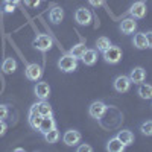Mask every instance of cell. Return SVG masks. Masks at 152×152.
<instances>
[{
    "label": "cell",
    "instance_id": "obj_1",
    "mask_svg": "<svg viewBox=\"0 0 152 152\" xmlns=\"http://www.w3.org/2000/svg\"><path fill=\"white\" fill-rule=\"evenodd\" d=\"M58 67H59V70L66 72V73L75 72V70H76V67H78V59L73 58L70 53L62 55V56L59 58V61H58Z\"/></svg>",
    "mask_w": 152,
    "mask_h": 152
},
{
    "label": "cell",
    "instance_id": "obj_2",
    "mask_svg": "<svg viewBox=\"0 0 152 152\" xmlns=\"http://www.w3.org/2000/svg\"><path fill=\"white\" fill-rule=\"evenodd\" d=\"M104 58L107 62L110 64H117V62L122 59V50L117 46H110L105 52H104Z\"/></svg>",
    "mask_w": 152,
    "mask_h": 152
},
{
    "label": "cell",
    "instance_id": "obj_3",
    "mask_svg": "<svg viewBox=\"0 0 152 152\" xmlns=\"http://www.w3.org/2000/svg\"><path fill=\"white\" fill-rule=\"evenodd\" d=\"M105 111H107V105L102 102V100H94V102L90 105V110H88V113H90V116L93 119L104 117Z\"/></svg>",
    "mask_w": 152,
    "mask_h": 152
},
{
    "label": "cell",
    "instance_id": "obj_4",
    "mask_svg": "<svg viewBox=\"0 0 152 152\" xmlns=\"http://www.w3.org/2000/svg\"><path fill=\"white\" fill-rule=\"evenodd\" d=\"M91 12L85 9V8H79L78 11H76V14H75V20L78 24H81V26H87V24H90L91 23Z\"/></svg>",
    "mask_w": 152,
    "mask_h": 152
},
{
    "label": "cell",
    "instance_id": "obj_5",
    "mask_svg": "<svg viewBox=\"0 0 152 152\" xmlns=\"http://www.w3.org/2000/svg\"><path fill=\"white\" fill-rule=\"evenodd\" d=\"M34 46L38 50H41V52H46V50H49L50 47H52V38H50L49 35H46V34H41L34 40Z\"/></svg>",
    "mask_w": 152,
    "mask_h": 152
},
{
    "label": "cell",
    "instance_id": "obj_6",
    "mask_svg": "<svg viewBox=\"0 0 152 152\" xmlns=\"http://www.w3.org/2000/svg\"><path fill=\"white\" fill-rule=\"evenodd\" d=\"M129 87H131L129 76L120 75V76H117V78L114 79V88H116V91H119V93H126L129 90Z\"/></svg>",
    "mask_w": 152,
    "mask_h": 152
},
{
    "label": "cell",
    "instance_id": "obj_7",
    "mask_svg": "<svg viewBox=\"0 0 152 152\" xmlns=\"http://www.w3.org/2000/svg\"><path fill=\"white\" fill-rule=\"evenodd\" d=\"M62 140L67 146H76L79 142H81V132L75 131V129H70V131H66L64 137H62Z\"/></svg>",
    "mask_w": 152,
    "mask_h": 152
},
{
    "label": "cell",
    "instance_id": "obj_8",
    "mask_svg": "<svg viewBox=\"0 0 152 152\" xmlns=\"http://www.w3.org/2000/svg\"><path fill=\"white\" fill-rule=\"evenodd\" d=\"M43 75V69L38 64H29L26 67V78L31 81H38Z\"/></svg>",
    "mask_w": 152,
    "mask_h": 152
},
{
    "label": "cell",
    "instance_id": "obj_9",
    "mask_svg": "<svg viewBox=\"0 0 152 152\" xmlns=\"http://www.w3.org/2000/svg\"><path fill=\"white\" fill-rule=\"evenodd\" d=\"M129 14L132 18H143L146 15V5L145 2H135L131 9H129Z\"/></svg>",
    "mask_w": 152,
    "mask_h": 152
},
{
    "label": "cell",
    "instance_id": "obj_10",
    "mask_svg": "<svg viewBox=\"0 0 152 152\" xmlns=\"http://www.w3.org/2000/svg\"><path fill=\"white\" fill-rule=\"evenodd\" d=\"M129 79L134 84H142L146 79V70L143 67H135L134 70H131L129 73Z\"/></svg>",
    "mask_w": 152,
    "mask_h": 152
},
{
    "label": "cell",
    "instance_id": "obj_11",
    "mask_svg": "<svg viewBox=\"0 0 152 152\" xmlns=\"http://www.w3.org/2000/svg\"><path fill=\"white\" fill-rule=\"evenodd\" d=\"M41 120H43V116H40V113L37 111L35 105H32L31 111H29V123H31V126L34 129H38V128H40Z\"/></svg>",
    "mask_w": 152,
    "mask_h": 152
},
{
    "label": "cell",
    "instance_id": "obj_12",
    "mask_svg": "<svg viewBox=\"0 0 152 152\" xmlns=\"http://www.w3.org/2000/svg\"><path fill=\"white\" fill-rule=\"evenodd\" d=\"M35 94L40 97L41 100H46L50 94V87L47 82H38L35 87Z\"/></svg>",
    "mask_w": 152,
    "mask_h": 152
},
{
    "label": "cell",
    "instance_id": "obj_13",
    "mask_svg": "<svg viewBox=\"0 0 152 152\" xmlns=\"http://www.w3.org/2000/svg\"><path fill=\"white\" fill-rule=\"evenodd\" d=\"M53 128H56L55 120L52 119V116H46V117H43V120H41V123H40V128H38V131H40L41 134H46V132H49L50 129H53Z\"/></svg>",
    "mask_w": 152,
    "mask_h": 152
},
{
    "label": "cell",
    "instance_id": "obj_14",
    "mask_svg": "<svg viewBox=\"0 0 152 152\" xmlns=\"http://www.w3.org/2000/svg\"><path fill=\"white\" fill-rule=\"evenodd\" d=\"M135 29H137L135 18H125V20H122V23H120V31H122L123 34H132Z\"/></svg>",
    "mask_w": 152,
    "mask_h": 152
},
{
    "label": "cell",
    "instance_id": "obj_15",
    "mask_svg": "<svg viewBox=\"0 0 152 152\" xmlns=\"http://www.w3.org/2000/svg\"><path fill=\"white\" fill-rule=\"evenodd\" d=\"M82 62L85 66H93L94 62L97 61V53H96V50H93V49H87L85 52H84V55H82Z\"/></svg>",
    "mask_w": 152,
    "mask_h": 152
},
{
    "label": "cell",
    "instance_id": "obj_16",
    "mask_svg": "<svg viewBox=\"0 0 152 152\" xmlns=\"http://www.w3.org/2000/svg\"><path fill=\"white\" fill-rule=\"evenodd\" d=\"M117 138L125 145V148H126V146H131V145L134 143V134H132L131 131H128V129L120 131V132L117 134Z\"/></svg>",
    "mask_w": 152,
    "mask_h": 152
},
{
    "label": "cell",
    "instance_id": "obj_17",
    "mask_svg": "<svg viewBox=\"0 0 152 152\" xmlns=\"http://www.w3.org/2000/svg\"><path fill=\"white\" fill-rule=\"evenodd\" d=\"M107 151H110V152H123L125 151V145L119 140L117 137H114V138H111V140L108 142Z\"/></svg>",
    "mask_w": 152,
    "mask_h": 152
},
{
    "label": "cell",
    "instance_id": "obj_18",
    "mask_svg": "<svg viewBox=\"0 0 152 152\" xmlns=\"http://www.w3.org/2000/svg\"><path fill=\"white\" fill-rule=\"evenodd\" d=\"M49 18H50L52 23L58 24V23L62 21V18H64V11H62L61 8H58V6H55L52 11L49 12Z\"/></svg>",
    "mask_w": 152,
    "mask_h": 152
},
{
    "label": "cell",
    "instance_id": "obj_19",
    "mask_svg": "<svg viewBox=\"0 0 152 152\" xmlns=\"http://www.w3.org/2000/svg\"><path fill=\"white\" fill-rule=\"evenodd\" d=\"M35 108H37L38 113H40V116H43V117L52 116V107H50V105L46 102V100H41V102L35 104Z\"/></svg>",
    "mask_w": 152,
    "mask_h": 152
},
{
    "label": "cell",
    "instance_id": "obj_20",
    "mask_svg": "<svg viewBox=\"0 0 152 152\" xmlns=\"http://www.w3.org/2000/svg\"><path fill=\"white\" fill-rule=\"evenodd\" d=\"M17 69V62L14 58H6L3 61V64H2V70L6 73V75H11V73H14Z\"/></svg>",
    "mask_w": 152,
    "mask_h": 152
},
{
    "label": "cell",
    "instance_id": "obj_21",
    "mask_svg": "<svg viewBox=\"0 0 152 152\" xmlns=\"http://www.w3.org/2000/svg\"><path fill=\"white\" fill-rule=\"evenodd\" d=\"M85 50H87L85 44H84V43H78V44H75V46L70 49V55H72L73 58H76V59H79V58H82V55H84Z\"/></svg>",
    "mask_w": 152,
    "mask_h": 152
},
{
    "label": "cell",
    "instance_id": "obj_22",
    "mask_svg": "<svg viewBox=\"0 0 152 152\" xmlns=\"http://www.w3.org/2000/svg\"><path fill=\"white\" fill-rule=\"evenodd\" d=\"M138 96L142 99H152V85L140 84V87H138Z\"/></svg>",
    "mask_w": 152,
    "mask_h": 152
},
{
    "label": "cell",
    "instance_id": "obj_23",
    "mask_svg": "<svg viewBox=\"0 0 152 152\" xmlns=\"http://www.w3.org/2000/svg\"><path fill=\"white\" fill-rule=\"evenodd\" d=\"M134 46L137 49H146L148 47V41H146V35L145 34H135L134 37Z\"/></svg>",
    "mask_w": 152,
    "mask_h": 152
},
{
    "label": "cell",
    "instance_id": "obj_24",
    "mask_svg": "<svg viewBox=\"0 0 152 152\" xmlns=\"http://www.w3.org/2000/svg\"><path fill=\"white\" fill-rule=\"evenodd\" d=\"M43 135H44V140H46L47 143H56L58 138H59V132H58L56 128L50 129L49 132H46V134H43Z\"/></svg>",
    "mask_w": 152,
    "mask_h": 152
},
{
    "label": "cell",
    "instance_id": "obj_25",
    "mask_svg": "<svg viewBox=\"0 0 152 152\" xmlns=\"http://www.w3.org/2000/svg\"><path fill=\"white\" fill-rule=\"evenodd\" d=\"M96 46H97V50H100V52H105V50L111 46L110 40L107 37H99L97 41H96Z\"/></svg>",
    "mask_w": 152,
    "mask_h": 152
},
{
    "label": "cell",
    "instance_id": "obj_26",
    "mask_svg": "<svg viewBox=\"0 0 152 152\" xmlns=\"http://www.w3.org/2000/svg\"><path fill=\"white\" fill-rule=\"evenodd\" d=\"M140 131H142V134L151 137V135H152V120H146L145 123H142Z\"/></svg>",
    "mask_w": 152,
    "mask_h": 152
},
{
    "label": "cell",
    "instance_id": "obj_27",
    "mask_svg": "<svg viewBox=\"0 0 152 152\" xmlns=\"http://www.w3.org/2000/svg\"><path fill=\"white\" fill-rule=\"evenodd\" d=\"M40 3H41V0H24V5L28 8H37V6H40Z\"/></svg>",
    "mask_w": 152,
    "mask_h": 152
},
{
    "label": "cell",
    "instance_id": "obj_28",
    "mask_svg": "<svg viewBox=\"0 0 152 152\" xmlns=\"http://www.w3.org/2000/svg\"><path fill=\"white\" fill-rule=\"evenodd\" d=\"M6 117H8V107L0 105V120H5Z\"/></svg>",
    "mask_w": 152,
    "mask_h": 152
},
{
    "label": "cell",
    "instance_id": "obj_29",
    "mask_svg": "<svg viewBox=\"0 0 152 152\" xmlns=\"http://www.w3.org/2000/svg\"><path fill=\"white\" fill-rule=\"evenodd\" d=\"M3 9H5V12L11 14V12H14V11H15V5H14V3H8V2H5V6H3Z\"/></svg>",
    "mask_w": 152,
    "mask_h": 152
},
{
    "label": "cell",
    "instance_id": "obj_30",
    "mask_svg": "<svg viewBox=\"0 0 152 152\" xmlns=\"http://www.w3.org/2000/svg\"><path fill=\"white\" fill-rule=\"evenodd\" d=\"M78 151H79V152H91L93 148H91L90 145H81V146L78 148Z\"/></svg>",
    "mask_w": 152,
    "mask_h": 152
},
{
    "label": "cell",
    "instance_id": "obj_31",
    "mask_svg": "<svg viewBox=\"0 0 152 152\" xmlns=\"http://www.w3.org/2000/svg\"><path fill=\"white\" fill-rule=\"evenodd\" d=\"M145 35H146V41H148V47H151V49H152V31L146 32Z\"/></svg>",
    "mask_w": 152,
    "mask_h": 152
},
{
    "label": "cell",
    "instance_id": "obj_32",
    "mask_svg": "<svg viewBox=\"0 0 152 152\" xmlns=\"http://www.w3.org/2000/svg\"><path fill=\"white\" fill-rule=\"evenodd\" d=\"M6 129H8V126H6V123L3 122V120H0V137H2L5 132H6Z\"/></svg>",
    "mask_w": 152,
    "mask_h": 152
},
{
    "label": "cell",
    "instance_id": "obj_33",
    "mask_svg": "<svg viewBox=\"0 0 152 152\" xmlns=\"http://www.w3.org/2000/svg\"><path fill=\"white\" fill-rule=\"evenodd\" d=\"M88 2H90V5H91V6H94V8L102 6V5H104V0H88Z\"/></svg>",
    "mask_w": 152,
    "mask_h": 152
},
{
    "label": "cell",
    "instance_id": "obj_34",
    "mask_svg": "<svg viewBox=\"0 0 152 152\" xmlns=\"http://www.w3.org/2000/svg\"><path fill=\"white\" fill-rule=\"evenodd\" d=\"M5 2H8V3H14V5H18V3H20V0H5Z\"/></svg>",
    "mask_w": 152,
    "mask_h": 152
}]
</instances>
